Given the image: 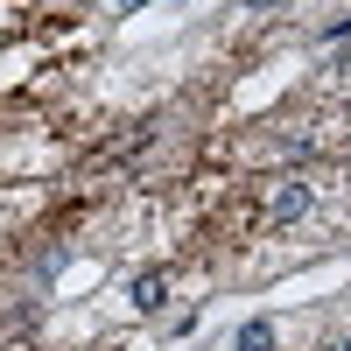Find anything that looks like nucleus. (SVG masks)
Wrapping results in <instances>:
<instances>
[{"mask_svg":"<svg viewBox=\"0 0 351 351\" xmlns=\"http://www.w3.org/2000/svg\"><path fill=\"white\" fill-rule=\"evenodd\" d=\"M127 302H134L141 316H155V309L169 302V274H162V267H148V274H134V281H127Z\"/></svg>","mask_w":351,"mask_h":351,"instance_id":"obj_1","label":"nucleus"},{"mask_svg":"<svg viewBox=\"0 0 351 351\" xmlns=\"http://www.w3.org/2000/svg\"><path fill=\"white\" fill-rule=\"evenodd\" d=\"M302 211H309V183H281L274 204H267V218H274V225H295Z\"/></svg>","mask_w":351,"mask_h":351,"instance_id":"obj_2","label":"nucleus"},{"mask_svg":"<svg viewBox=\"0 0 351 351\" xmlns=\"http://www.w3.org/2000/svg\"><path fill=\"white\" fill-rule=\"evenodd\" d=\"M232 351H274V324H267V316H253V324H239Z\"/></svg>","mask_w":351,"mask_h":351,"instance_id":"obj_3","label":"nucleus"},{"mask_svg":"<svg viewBox=\"0 0 351 351\" xmlns=\"http://www.w3.org/2000/svg\"><path fill=\"white\" fill-rule=\"evenodd\" d=\"M112 8H120V14H134V8H148V0H112Z\"/></svg>","mask_w":351,"mask_h":351,"instance_id":"obj_4","label":"nucleus"},{"mask_svg":"<svg viewBox=\"0 0 351 351\" xmlns=\"http://www.w3.org/2000/svg\"><path fill=\"white\" fill-rule=\"evenodd\" d=\"M246 8H274V0H246Z\"/></svg>","mask_w":351,"mask_h":351,"instance_id":"obj_5","label":"nucleus"},{"mask_svg":"<svg viewBox=\"0 0 351 351\" xmlns=\"http://www.w3.org/2000/svg\"><path fill=\"white\" fill-rule=\"evenodd\" d=\"M344 351H351V344H344Z\"/></svg>","mask_w":351,"mask_h":351,"instance_id":"obj_6","label":"nucleus"}]
</instances>
